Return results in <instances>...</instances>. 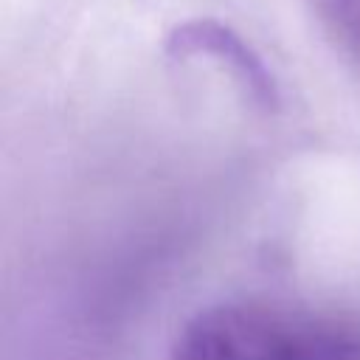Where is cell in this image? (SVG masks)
<instances>
[{"label": "cell", "instance_id": "cell-2", "mask_svg": "<svg viewBox=\"0 0 360 360\" xmlns=\"http://www.w3.org/2000/svg\"><path fill=\"white\" fill-rule=\"evenodd\" d=\"M163 53L174 62L214 59L231 73V79L242 87V93L250 98L253 107L267 112L278 110L276 76L270 73L264 59L250 48V42H245L222 20L197 17L177 22L163 39Z\"/></svg>", "mask_w": 360, "mask_h": 360}, {"label": "cell", "instance_id": "cell-1", "mask_svg": "<svg viewBox=\"0 0 360 360\" xmlns=\"http://www.w3.org/2000/svg\"><path fill=\"white\" fill-rule=\"evenodd\" d=\"M352 346L332 329L256 304H217L194 315L172 360H349Z\"/></svg>", "mask_w": 360, "mask_h": 360}, {"label": "cell", "instance_id": "cell-3", "mask_svg": "<svg viewBox=\"0 0 360 360\" xmlns=\"http://www.w3.org/2000/svg\"><path fill=\"white\" fill-rule=\"evenodd\" d=\"M332 39L360 62V0H315Z\"/></svg>", "mask_w": 360, "mask_h": 360}]
</instances>
